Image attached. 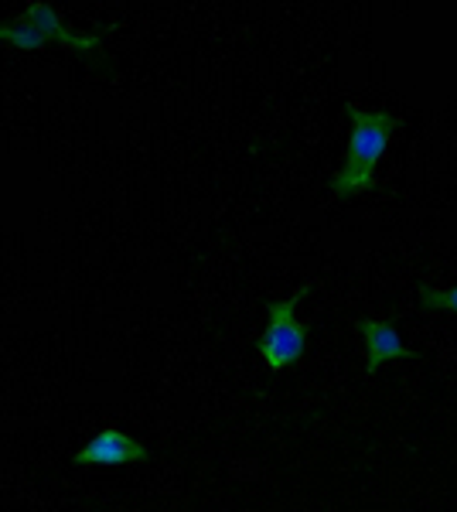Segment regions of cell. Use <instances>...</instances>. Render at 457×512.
<instances>
[{
	"instance_id": "6da1fadb",
	"label": "cell",
	"mask_w": 457,
	"mask_h": 512,
	"mask_svg": "<svg viewBox=\"0 0 457 512\" xmlns=\"http://www.w3.org/2000/svg\"><path fill=\"white\" fill-rule=\"evenodd\" d=\"M352 140H348V154L345 164L335 178H331V195L345 198L355 195L362 188L372 185V175H376V164L382 158V151L389 147V137L400 127V120L393 113H379V110H362V106H352Z\"/></svg>"
},
{
	"instance_id": "3957f363",
	"label": "cell",
	"mask_w": 457,
	"mask_h": 512,
	"mask_svg": "<svg viewBox=\"0 0 457 512\" xmlns=\"http://www.w3.org/2000/svg\"><path fill=\"white\" fill-rule=\"evenodd\" d=\"M307 291H311V287L301 284L297 294H290L287 301L267 304L270 325H267V332L260 335V359L267 362L270 373H284V369H290L304 355L307 332L301 321H297V304H301V297Z\"/></svg>"
},
{
	"instance_id": "277c9868",
	"label": "cell",
	"mask_w": 457,
	"mask_h": 512,
	"mask_svg": "<svg viewBox=\"0 0 457 512\" xmlns=\"http://www.w3.org/2000/svg\"><path fill=\"white\" fill-rule=\"evenodd\" d=\"M151 451L137 441V437L123 434L120 427H103L93 441H86L76 454L79 468H116V465H134V461H147Z\"/></svg>"
},
{
	"instance_id": "7a4b0ae2",
	"label": "cell",
	"mask_w": 457,
	"mask_h": 512,
	"mask_svg": "<svg viewBox=\"0 0 457 512\" xmlns=\"http://www.w3.org/2000/svg\"><path fill=\"white\" fill-rule=\"evenodd\" d=\"M52 38L62 41L65 48H86V52H93L103 41L99 35H79L72 24H65V18L52 4H41V0L24 7L18 21H0V41H11L18 48H41Z\"/></svg>"
},
{
	"instance_id": "8992f818",
	"label": "cell",
	"mask_w": 457,
	"mask_h": 512,
	"mask_svg": "<svg viewBox=\"0 0 457 512\" xmlns=\"http://www.w3.org/2000/svg\"><path fill=\"white\" fill-rule=\"evenodd\" d=\"M420 301L427 304V308H437V311H457V287H451V291L420 287Z\"/></svg>"
},
{
	"instance_id": "5b68a950",
	"label": "cell",
	"mask_w": 457,
	"mask_h": 512,
	"mask_svg": "<svg viewBox=\"0 0 457 512\" xmlns=\"http://www.w3.org/2000/svg\"><path fill=\"white\" fill-rule=\"evenodd\" d=\"M355 328H359V335L365 342V369H369V373H376L382 362H389V359H413V355H417L413 349H406L403 338L396 335V328L389 325V321L359 318Z\"/></svg>"
}]
</instances>
